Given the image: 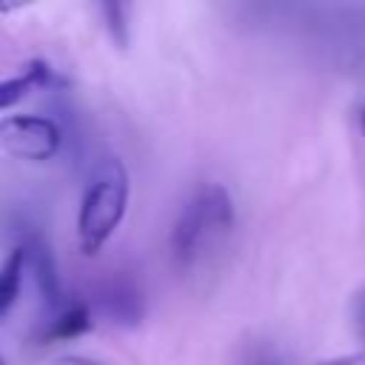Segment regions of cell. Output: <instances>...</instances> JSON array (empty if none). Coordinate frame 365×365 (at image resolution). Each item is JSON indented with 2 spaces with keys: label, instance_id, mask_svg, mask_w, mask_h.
Instances as JSON below:
<instances>
[{
  "label": "cell",
  "instance_id": "cell-1",
  "mask_svg": "<svg viewBox=\"0 0 365 365\" xmlns=\"http://www.w3.org/2000/svg\"><path fill=\"white\" fill-rule=\"evenodd\" d=\"M231 225H234L231 194L220 182L200 185L185 200L171 228V254L177 265L180 268L197 265L228 237Z\"/></svg>",
  "mask_w": 365,
  "mask_h": 365
},
{
  "label": "cell",
  "instance_id": "cell-2",
  "mask_svg": "<svg viewBox=\"0 0 365 365\" xmlns=\"http://www.w3.org/2000/svg\"><path fill=\"white\" fill-rule=\"evenodd\" d=\"M128 208V171L117 157H103L80 200L77 211V237L83 254H97L106 240L117 231Z\"/></svg>",
  "mask_w": 365,
  "mask_h": 365
},
{
  "label": "cell",
  "instance_id": "cell-3",
  "mask_svg": "<svg viewBox=\"0 0 365 365\" xmlns=\"http://www.w3.org/2000/svg\"><path fill=\"white\" fill-rule=\"evenodd\" d=\"M60 128L48 117L11 114L0 120V148L17 160H48L60 148Z\"/></svg>",
  "mask_w": 365,
  "mask_h": 365
},
{
  "label": "cell",
  "instance_id": "cell-4",
  "mask_svg": "<svg viewBox=\"0 0 365 365\" xmlns=\"http://www.w3.org/2000/svg\"><path fill=\"white\" fill-rule=\"evenodd\" d=\"M100 308L106 317H111V322L134 325L143 317L140 288H134V282L128 279H108L106 288L100 291Z\"/></svg>",
  "mask_w": 365,
  "mask_h": 365
},
{
  "label": "cell",
  "instance_id": "cell-5",
  "mask_svg": "<svg viewBox=\"0 0 365 365\" xmlns=\"http://www.w3.org/2000/svg\"><path fill=\"white\" fill-rule=\"evenodd\" d=\"M51 80H54V71H51V66L43 63V60H34V63H29L20 74H14V77H9V80H0V111L17 106V103H20L26 94H31L34 88H46Z\"/></svg>",
  "mask_w": 365,
  "mask_h": 365
},
{
  "label": "cell",
  "instance_id": "cell-6",
  "mask_svg": "<svg viewBox=\"0 0 365 365\" xmlns=\"http://www.w3.org/2000/svg\"><path fill=\"white\" fill-rule=\"evenodd\" d=\"M91 328V311L83 305V302H71V305H63L54 319H48V328L43 331V339L51 342V339H74L80 334H86Z\"/></svg>",
  "mask_w": 365,
  "mask_h": 365
},
{
  "label": "cell",
  "instance_id": "cell-7",
  "mask_svg": "<svg viewBox=\"0 0 365 365\" xmlns=\"http://www.w3.org/2000/svg\"><path fill=\"white\" fill-rule=\"evenodd\" d=\"M23 271H26V251L14 248L9 259L0 265V317H6V311L14 305L23 285Z\"/></svg>",
  "mask_w": 365,
  "mask_h": 365
},
{
  "label": "cell",
  "instance_id": "cell-8",
  "mask_svg": "<svg viewBox=\"0 0 365 365\" xmlns=\"http://www.w3.org/2000/svg\"><path fill=\"white\" fill-rule=\"evenodd\" d=\"M100 11H103V17L108 23V31H111L114 43L125 46L128 43V34H125V14H128V9L125 6H117V3H103Z\"/></svg>",
  "mask_w": 365,
  "mask_h": 365
},
{
  "label": "cell",
  "instance_id": "cell-9",
  "mask_svg": "<svg viewBox=\"0 0 365 365\" xmlns=\"http://www.w3.org/2000/svg\"><path fill=\"white\" fill-rule=\"evenodd\" d=\"M245 365H285L271 348H257L251 356H248V362Z\"/></svg>",
  "mask_w": 365,
  "mask_h": 365
},
{
  "label": "cell",
  "instance_id": "cell-10",
  "mask_svg": "<svg viewBox=\"0 0 365 365\" xmlns=\"http://www.w3.org/2000/svg\"><path fill=\"white\" fill-rule=\"evenodd\" d=\"M354 317H356V331L365 342V288L356 291V297H354Z\"/></svg>",
  "mask_w": 365,
  "mask_h": 365
},
{
  "label": "cell",
  "instance_id": "cell-11",
  "mask_svg": "<svg viewBox=\"0 0 365 365\" xmlns=\"http://www.w3.org/2000/svg\"><path fill=\"white\" fill-rule=\"evenodd\" d=\"M356 359H359V356H351V354H345V356H334V359H325V362H319V365H356Z\"/></svg>",
  "mask_w": 365,
  "mask_h": 365
},
{
  "label": "cell",
  "instance_id": "cell-12",
  "mask_svg": "<svg viewBox=\"0 0 365 365\" xmlns=\"http://www.w3.org/2000/svg\"><path fill=\"white\" fill-rule=\"evenodd\" d=\"M54 365H97V362H88V359H80V356H66V359H60Z\"/></svg>",
  "mask_w": 365,
  "mask_h": 365
},
{
  "label": "cell",
  "instance_id": "cell-13",
  "mask_svg": "<svg viewBox=\"0 0 365 365\" xmlns=\"http://www.w3.org/2000/svg\"><path fill=\"white\" fill-rule=\"evenodd\" d=\"M359 128H362V134H365V108L359 111Z\"/></svg>",
  "mask_w": 365,
  "mask_h": 365
},
{
  "label": "cell",
  "instance_id": "cell-14",
  "mask_svg": "<svg viewBox=\"0 0 365 365\" xmlns=\"http://www.w3.org/2000/svg\"><path fill=\"white\" fill-rule=\"evenodd\" d=\"M0 365H6V362H3V356H0Z\"/></svg>",
  "mask_w": 365,
  "mask_h": 365
}]
</instances>
